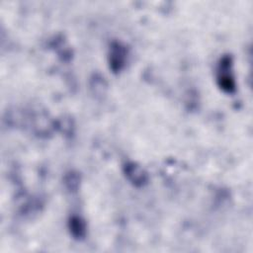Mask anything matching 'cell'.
<instances>
[{"mask_svg": "<svg viewBox=\"0 0 253 253\" xmlns=\"http://www.w3.org/2000/svg\"><path fill=\"white\" fill-rule=\"evenodd\" d=\"M70 230L76 238H80L85 234L84 222L79 217H72L70 220Z\"/></svg>", "mask_w": 253, "mask_h": 253, "instance_id": "3957f363", "label": "cell"}, {"mask_svg": "<svg viewBox=\"0 0 253 253\" xmlns=\"http://www.w3.org/2000/svg\"><path fill=\"white\" fill-rule=\"evenodd\" d=\"M231 66V59L228 56H224L219 63L218 67V74H217V81L224 91L226 92H233L234 91V80L230 72Z\"/></svg>", "mask_w": 253, "mask_h": 253, "instance_id": "6da1fadb", "label": "cell"}, {"mask_svg": "<svg viewBox=\"0 0 253 253\" xmlns=\"http://www.w3.org/2000/svg\"><path fill=\"white\" fill-rule=\"evenodd\" d=\"M125 55L126 51L121 46L119 43H115L112 46V51H111V56H110V62H111V67L113 70L118 71L121 70L122 67L124 66L125 62Z\"/></svg>", "mask_w": 253, "mask_h": 253, "instance_id": "7a4b0ae2", "label": "cell"}]
</instances>
